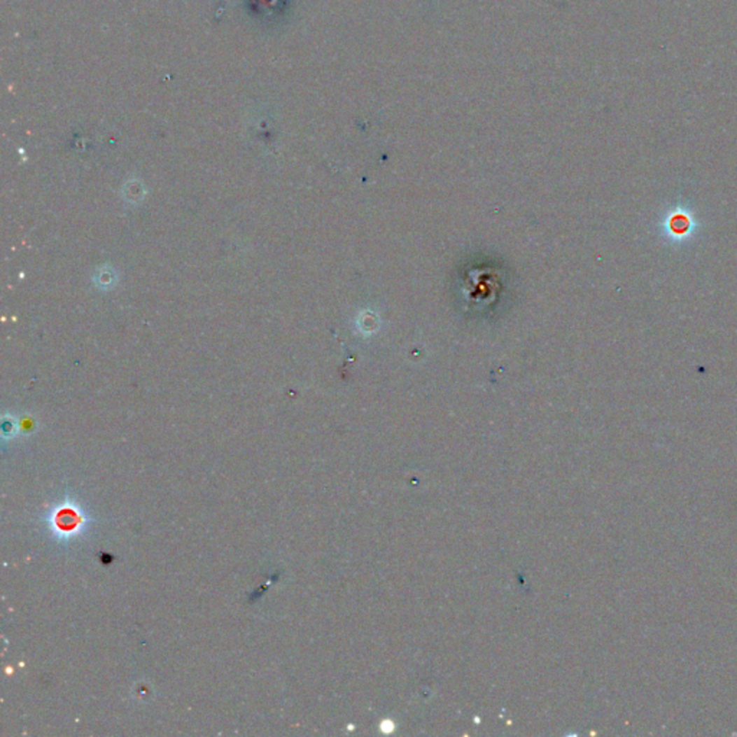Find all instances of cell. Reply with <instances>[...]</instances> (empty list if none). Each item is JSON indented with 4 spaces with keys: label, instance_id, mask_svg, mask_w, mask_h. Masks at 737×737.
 Wrapping results in <instances>:
<instances>
[{
    "label": "cell",
    "instance_id": "cell-1",
    "mask_svg": "<svg viewBox=\"0 0 737 737\" xmlns=\"http://www.w3.org/2000/svg\"><path fill=\"white\" fill-rule=\"evenodd\" d=\"M693 216L689 212L677 211L670 215V219L667 220L668 227V235L671 238H689V235L693 234Z\"/></svg>",
    "mask_w": 737,
    "mask_h": 737
}]
</instances>
